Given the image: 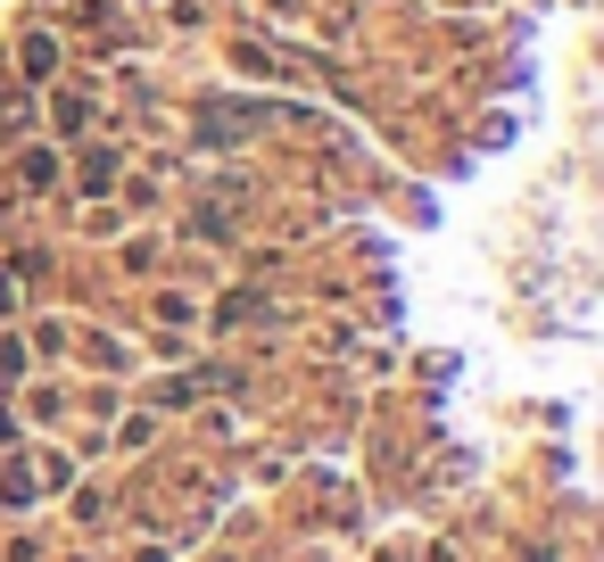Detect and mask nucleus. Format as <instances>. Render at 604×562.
Wrapping results in <instances>:
<instances>
[{
	"label": "nucleus",
	"instance_id": "obj_1",
	"mask_svg": "<svg viewBox=\"0 0 604 562\" xmlns=\"http://www.w3.org/2000/svg\"><path fill=\"white\" fill-rule=\"evenodd\" d=\"M50 59H59V42H50V33H33V42H25V75H50Z\"/></svg>",
	"mask_w": 604,
	"mask_h": 562
}]
</instances>
